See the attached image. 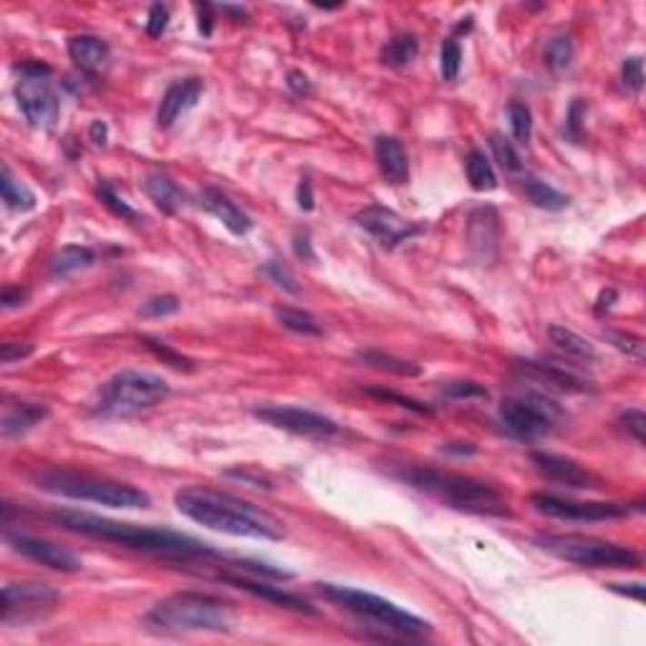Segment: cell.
Segmentation results:
<instances>
[{"label": "cell", "mask_w": 646, "mask_h": 646, "mask_svg": "<svg viewBox=\"0 0 646 646\" xmlns=\"http://www.w3.org/2000/svg\"><path fill=\"white\" fill-rule=\"evenodd\" d=\"M89 139L94 142V144H106V139H109V129H106V124L104 122H91L89 126Z\"/></svg>", "instance_id": "56"}, {"label": "cell", "mask_w": 646, "mask_h": 646, "mask_svg": "<svg viewBox=\"0 0 646 646\" xmlns=\"http://www.w3.org/2000/svg\"><path fill=\"white\" fill-rule=\"evenodd\" d=\"M273 316H275V321H278L283 329L293 331V333H303V336H321V333H323L321 323H318L316 318L311 316L308 311H303V308L275 306L273 308Z\"/></svg>", "instance_id": "32"}, {"label": "cell", "mask_w": 646, "mask_h": 646, "mask_svg": "<svg viewBox=\"0 0 646 646\" xmlns=\"http://www.w3.org/2000/svg\"><path fill=\"white\" fill-rule=\"evenodd\" d=\"M392 475L402 482H407L409 488L442 500L457 511L475 512V515H498V518L511 515L505 495L485 480L422 465H399Z\"/></svg>", "instance_id": "3"}, {"label": "cell", "mask_w": 646, "mask_h": 646, "mask_svg": "<svg viewBox=\"0 0 646 646\" xmlns=\"http://www.w3.org/2000/svg\"><path fill=\"white\" fill-rule=\"evenodd\" d=\"M96 194L102 197V203L112 210L114 215H119V217H124V220H132L134 223L136 217V213H134V207L132 204L126 203L124 197H119V194L114 193V187L109 184V182H102L99 187H96Z\"/></svg>", "instance_id": "43"}, {"label": "cell", "mask_w": 646, "mask_h": 646, "mask_svg": "<svg viewBox=\"0 0 646 646\" xmlns=\"http://www.w3.org/2000/svg\"><path fill=\"white\" fill-rule=\"evenodd\" d=\"M531 462H533L541 475L548 477L551 482H558V485H566V488L573 490H589L599 485V477L583 465H579L576 460H571V457H561V454L551 452H533L531 454Z\"/></svg>", "instance_id": "16"}, {"label": "cell", "mask_w": 646, "mask_h": 646, "mask_svg": "<svg viewBox=\"0 0 646 646\" xmlns=\"http://www.w3.org/2000/svg\"><path fill=\"white\" fill-rule=\"evenodd\" d=\"M573 56H576V48H573V41H571L568 35H556V38H551L543 51L545 66L551 68L553 74L566 71V68L573 64Z\"/></svg>", "instance_id": "34"}, {"label": "cell", "mask_w": 646, "mask_h": 646, "mask_svg": "<svg viewBox=\"0 0 646 646\" xmlns=\"http://www.w3.org/2000/svg\"><path fill=\"white\" fill-rule=\"evenodd\" d=\"M374 154L379 172L384 174L386 182L392 184H404L409 180V157L407 149L402 147L397 136H376Z\"/></svg>", "instance_id": "22"}, {"label": "cell", "mask_w": 646, "mask_h": 646, "mask_svg": "<svg viewBox=\"0 0 646 646\" xmlns=\"http://www.w3.org/2000/svg\"><path fill=\"white\" fill-rule=\"evenodd\" d=\"M586 116V104L581 102V99H576V102L571 104V109H568V136L571 139H581V129H583V124H581V119Z\"/></svg>", "instance_id": "49"}, {"label": "cell", "mask_w": 646, "mask_h": 646, "mask_svg": "<svg viewBox=\"0 0 646 646\" xmlns=\"http://www.w3.org/2000/svg\"><path fill=\"white\" fill-rule=\"evenodd\" d=\"M48 518L68 533L86 535V538H96L104 543L122 545V548H132V551H142V553H154V556L174 558V561L215 556V551L207 543H200L197 538H190V535L172 533V531L142 528L134 522L109 521V518L79 511H56Z\"/></svg>", "instance_id": "2"}, {"label": "cell", "mask_w": 646, "mask_h": 646, "mask_svg": "<svg viewBox=\"0 0 646 646\" xmlns=\"http://www.w3.org/2000/svg\"><path fill=\"white\" fill-rule=\"evenodd\" d=\"M457 444H460V447H452V444H444L442 450H444V452H457V454H472V452H475V447H472L470 442H457Z\"/></svg>", "instance_id": "58"}, {"label": "cell", "mask_w": 646, "mask_h": 646, "mask_svg": "<svg viewBox=\"0 0 646 646\" xmlns=\"http://www.w3.org/2000/svg\"><path fill=\"white\" fill-rule=\"evenodd\" d=\"M288 86H291V91L298 94V96L311 94V81H308L306 74H301V71H291V74H288Z\"/></svg>", "instance_id": "54"}, {"label": "cell", "mask_w": 646, "mask_h": 646, "mask_svg": "<svg viewBox=\"0 0 646 646\" xmlns=\"http://www.w3.org/2000/svg\"><path fill=\"white\" fill-rule=\"evenodd\" d=\"M490 149H492V154H495V159L500 162V167L505 172H521L522 170V162H521V154H518V149L512 147V142L508 139V136L502 134H490Z\"/></svg>", "instance_id": "35"}, {"label": "cell", "mask_w": 646, "mask_h": 646, "mask_svg": "<svg viewBox=\"0 0 646 646\" xmlns=\"http://www.w3.org/2000/svg\"><path fill=\"white\" fill-rule=\"evenodd\" d=\"M31 482L35 488L58 495V498L81 500V502H96L116 511H139L149 508V498L144 490L116 482L109 477L81 472L74 467H38L31 472Z\"/></svg>", "instance_id": "4"}, {"label": "cell", "mask_w": 646, "mask_h": 646, "mask_svg": "<svg viewBox=\"0 0 646 646\" xmlns=\"http://www.w3.org/2000/svg\"><path fill=\"white\" fill-rule=\"evenodd\" d=\"M31 353H34V346H31V343H21V341H8V343H3V346H0V362H3V363L21 362V359H25V356H31Z\"/></svg>", "instance_id": "48"}, {"label": "cell", "mask_w": 646, "mask_h": 646, "mask_svg": "<svg viewBox=\"0 0 646 646\" xmlns=\"http://www.w3.org/2000/svg\"><path fill=\"white\" fill-rule=\"evenodd\" d=\"M621 422H624V427L631 434H634V440L639 444H644L646 440V414L641 412V409H629L624 417H621Z\"/></svg>", "instance_id": "47"}, {"label": "cell", "mask_w": 646, "mask_h": 646, "mask_svg": "<svg viewBox=\"0 0 646 646\" xmlns=\"http://www.w3.org/2000/svg\"><path fill=\"white\" fill-rule=\"evenodd\" d=\"M609 589L621 596H631L634 601H644V583H609Z\"/></svg>", "instance_id": "53"}, {"label": "cell", "mask_w": 646, "mask_h": 646, "mask_svg": "<svg viewBox=\"0 0 646 646\" xmlns=\"http://www.w3.org/2000/svg\"><path fill=\"white\" fill-rule=\"evenodd\" d=\"M522 374L528 379H533L538 384L548 386V389H558V392H589L591 382H586L583 376H579L573 369L566 366H558V363H545V362H522L521 363Z\"/></svg>", "instance_id": "20"}, {"label": "cell", "mask_w": 646, "mask_h": 646, "mask_svg": "<svg viewBox=\"0 0 646 646\" xmlns=\"http://www.w3.org/2000/svg\"><path fill=\"white\" fill-rule=\"evenodd\" d=\"M548 336H551V343H553L566 359H573V362L581 363H591L599 359L596 346H593L591 341L583 339V336H579L576 331L566 329V326H556V323L548 326Z\"/></svg>", "instance_id": "24"}, {"label": "cell", "mask_w": 646, "mask_h": 646, "mask_svg": "<svg viewBox=\"0 0 646 646\" xmlns=\"http://www.w3.org/2000/svg\"><path fill=\"white\" fill-rule=\"evenodd\" d=\"M470 243L472 248L488 255V248H495L498 243V215L492 207H480L470 217Z\"/></svg>", "instance_id": "27"}, {"label": "cell", "mask_w": 646, "mask_h": 646, "mask_svg": "<svg viewBox=\"0 0 646 646\" xmlns=\"http://www.w3.org/2000/svg\"><path fill=\"white\" fill-rule=\"evenodd\" d=\"M203 91H204V84L203 79H197V76H190V79H180L174 81V84H170L167 91H164V96H162V102H159L157 124L162 126V129H167V126L174 124L182 114L190 112L194 104L200 102Z\"/></svg>", "instance_id": "18"}, {"label": "cell", "mask_w": 646, "mask_h": 646, "mask_svg": "<svg viewBox=\"0 0 646 646\" xmlns=\"http://www.w3.org/2000/svg\"><path fill=\"white\" fill-rule=\"evenodd\" d=\"M144 193L149 194V200L157 204L162 213L174 215L182 204V193L180 187L172 182V177H167L164 172H152L144 177Z\"/></svg>", "instance_id": "25"}, {"label": "cell", "mask_w": 646, "mask_h": 646, "mask_svg": "<svg viewBox=\"0 0 646 646\" xmlns=\"http://www.w3.org/2000/svg\"><path fill=\"white\" fill-rule=\"evenodd\" d=\"M366 394L379 399V402H386V404H397V407L409 409V412H414V414H424V417H430L432 414V409L427 407V404H422V402L407 397V394H397V392H392V389H366Z\"/></svg>", "instance_id": "40"}, {"label": "cell", "mask_w": 646, "mask_h": 646, "mask_svg": "<svg viewBox=\"0 0 646 646\" xmlns=\"http://www.w3.org/2000/svg\"><path fill=\"white\" fill-rule=\"evenodd\" d=\"M613 298H616V293H613V291H609V293L601 295V301H613ZM603 306L609 308V303H599V308H603Z\"/></svg>", "instance_id": "59"}, {"label": "cell", "mask_w": 646, "mask_h": 646, "mask_svg": "<svg viewBox=\"0 0 646 646\" xmlns=\"http://www.w3.org/2000/svg\"><path fill=\"white\" fill-rule=\"evenodd\" d=\"M61 599L58 589L41 581H21V583H5L3 586V601H0V624H25L38 616L48 613Z\"/></svg>", "instance_id": "11"}, {"label": "cell", "mask_w": 646, "mask_h": 646, "mask_svg": "<svg viewBox=\"0 0 646 646\" xmlns=\"http://www.w3.org/2000/svg\"><path fill=\"white\" fill-rule=\"evenodd\" d=\"M255 417L263 424H271L275 430L291 432L295 437H306V440H318V442H326L331 437L339 434V424L323 417L318 412L301 407H281V404H271V407L255 409Z\"/></svg>", "instance_id": "12"}, {"label": "cell", "mask_w": 646, "mask_h": 646, "mask_svg": "<svg viewBox=\"0 0 646 646\" xmlns=\"http://www.w3.org/2000/svg\"><path fill=\"white\" fill-rule=\"evenodd\" d=\"M204 11V15L200 11V34H204V35H210L213 34V18H210V5H200Z\"/></svg>", "instance_id": "57"}, {"label": "cell", "mask_w": 646, "mask_h": 646, "mask_svg": "<svg viewBox=\"0 0 646 646\" xmlns=\"http://www.w3.org/2000/svg\"><path fill=\"white\" fill-rule=\"evenodd\" d=\"M465 172L467 182L475 193H492L498 187V174L492 170L490 159L485 157V152L472 149L465 159Z\"/></svg>", "instance_id": "29"}, {"label": "cell", "mask_w": 646, "mask_h": 646, "mask_svg": "<svg viewBox=\"0 0 646 646\" xmlns=\"http://www.w3.org/2000/svg\"><path fill=\"white\" fill-rule=\"evenodd\" d=\"M356 356H359V362H363L366 366H372V369H379V372H389V374H397V376L422 374V369L414 362L399 359V356H394V353L379 352V349H362Z\"/></svg>", "instance_id": "30"}, {"label": "cell", "mask_w": 646, "mask_h": 646, "mask_svg": "<svg viewBox=\"0 0 646 646\" xmlns=\"http://www.w3.org/2000/svg\"><path fill=\"white\" fill-rule=\"evenodd\" d=\"M356 225L366 230L372 238L384 245V248H397L402 243H407L409 238L420 235L422 225L412 223L407 217H402L394 210H389L384 204H369L356 213Z\"/></svg>", "instance_id": "14"}, {"label": "cell", "mask_w": 646, "mask_h": 646, "mask_svg": "<svg viewBox=\"0 0 646 646\" xmlns=\"http://www.w3.org/2000/svg\"><path fill=\"white\" fill-rule=\"evenodd\" d=\"M180 311V301H177V295H152V298H147L144 303H142V308H139V316L144 318H162V316H172V313H177Z\"/></svg>", "instance_id": "42"}, {"label": "cell", "mask_w": 646, "mask_h": 646, "mask_svg": "<svg viewBox=\"0 0 646 646\" xmlns=\"http://www.w3.org/2000/svg\"><path fill=\"white\" fill-rule=\"evenodd\" d=\"M170 397V384L149 372H119L104 384L96 412L102 417L124 420L139 412H147Z\"/></svg>", "instance_id": "7"}, {"label": "cell", "mask_w": 646, "mask_h": 646, "mask_svg": "<svg viewBox=\"0 0 646 646\" xmlns=\"http://www.w3.org/2000/svg\"><path fill=\"white\" fill-rule=\"evenodd\" d=\"M533 508L556 521H576V522H599V521H619L629 515V508L621 502H583V500H571L553 495V492H535Z\"/></svg>", "instance_id": "13"}, {"label": "cell", "mask_w": 646, "mask_h": 646, "mask_svg": "<svg viewBox=\"0 0 646 646\" xmlns=\"http://www.w3.org/2000/svg\"><path fill=\"white\" fill-rule=\"evenodd\" d=\"M68 58L86 76H102L112 61V48L99 35L81 34L68 38Z\"/></svg>", "instance_id": "19"}, {"label": "cell", "mask_w": 646, "mask_h": 646, "mask_svg": "<svg viewBox=\"0 0 646 646\" xmlns=\"http://www.w3.org/2000/svg\"><path fill=\"white\" fill-rule=\"evenodd\" d=\"M316 591L326 601L336 603L341 609L356 613L359 619H369V621H374L376 626L389 629V631H397V634L404 636H417L424 634V631L430 629V624H427L424 619L409 613L407 609H402L397 603L386 601V599L376 596V593H369V591L341 586V583H316Z\"/></svg>", "instance_id": "6"}, {"label": "cell", "mask_w": 646, "mask_h": 646, "mask_svg": "<svg viewBox=\"0 0 646 646\" xmlns=\"http://www.w3.org/2000/svg\"><path fill=\"white\" fill-rule=\"evenodd\" d=\"M167 23H170V8L162 5V3H154L149 8L147 15V35L149 38H159V35L167 31Z\"/></svg>", "instance_id": "46"}, {"label": "cell", "mask_w": 646, "mask_h": 646, "mask_svg": "<svg viewBox=\"0 0 646 646\" xmlns=\"http://www.w3.org/2000/svg\"><path fill=\"white\" fill-rule=\"evenodd\" d=\"M147 621L162 631H227L233 626V609L210 593L180 591L154 603Z\"/></svg>", "instance_id": "5"}, {"label": "cell", "mask_w": 646, "mask_h": 646, "mask_svg": "<svg viewBox=\"0 0 646 646\" xmlns=\"http://www.w3.org/2000/svg\"><path fill=\"white\" fill-rule=\"evenodd\" d=\"M440 68H442L444 81H454L462 68V48L454 38H447L440 51Z\"/></svg>", "instance_id": "41"}, {"label": "cell", "mask_w": 646, "mask_h": 646, "mask_svg": "<svg viewBox=\"0 0 646 646\" xmlns=\"http://www.w3.org/2000/svg\"><path fill=\"white\" fill-rule=\"evenodd\" d=\"M606 339L611 341L613 346L621 353H626L634 362H644L646 343L644 339H639L634 333H624V331H606Z\"/></svg>", "instance_id": "39"}, {"label": "cell", "mask_w": 646, "mask_h": 646, "mask_svg": "<svg viewBox=\"0 0 646 646\" xmlns=\"http://www.w3.org/2000/svg\"><path fill=\"white\" fill-rule=\"evenodd\" d=\"M293 253H295V258H301V261H308V263L316 261V253H313V243H311V235H308V233H295V235H293Z\"/></svg>", "instance_id": "50"}, {"label": "cell", "mask_w": 646, "mask_h": 646, "mask_svg": "<svg viewBox=\"0 0 646 646\" xmlns=\"http://www.w3.org/2000/svg\"><path fill=\"white\" fill-rule=\"evenodd\" d=\"M535 545L545 553L566 563L583 568H639L641 556L626 545L609 543L601 538L581 533H545L535 538Z\"/></svg>", "instance_id": "8"}, {"label": "cell", "mask_w": 646, "mask_h": 646, "mask_svg": "<svg viewBox=\"0 0 646 646\" xmlns=\"http://www.w3.org/2000/svg\"><path fill=\"white\" fill-rule=\"evenodd\" d=\"M142 343H144V346H147L149 352L154 353L157 359H162V363H170L172 369H180V372H193L194 369L193 359H187V356H182L180 352L170 349L164 341H154V339H149V336H142Z\"/></svg>", "instance_id": "37"}, {"label": "cell", "mask_w": 646, "mask_h": 646, "mask_svg": "<svg viewBox=\"0 0 646 646\" xmlns=\"http://www.w3.org/2000/svg\"><path fill=\"white\" fill-rule=\"evenodd\" d=\"M200 204L210 215L215 217L217 223H223V227H227L238 238L248 235L250 227H253V220L225 193H220L215 187H204L203 193H200Z\"/></svg>", "instance_id": "21"}, {"label": "cell", "mask_w": 646, "mask_h": 646, "mask_svg": "<svg viewBox=\"0 0 646 646\" xmlns=\"http://www.w3.org/2000/svg\"><path fill=\"white\" fill-rule=\"evenodd\" d=\"M500 422L505 430L521 437V440H538L556 427L561 420V407L545 394H522V397H508L498 407Z\"/></svg>", "instance_id": "10"}, {"label": "cell", "mask_w": 646, "mask_h": 646, "mask_svg": "<svg viewBox=\"0 0 646 646\" xmlns=\"http://www.w3.org/2000/svg\"><path fill=\"white\" fill-rule=\"evenodd\" d=\"M227 475L240 477V480H245V482H250V485H255V488H271V482H268L265 477H263V475H250L248 470H230Z\"/></svg>", "instance_id": "55"}, {"label": "cell", "mask_w": 646, "mask_h": 646, "mask_svg": "<svg viewBox=\"0 0 646 646\" xmlns=\"http://www.w3.org/2000/svg\"><path fill=\"white\" fill-rule=\"evenodd\" d=\"M48 417V407L38 404V402H18L13 407L5 409L3 422H0V432L3 437H21L28 430H34L35 424Z\"/></svg>", "instance_id": "23"}, {"label": "cell", "mask_w": 646, "mask_h": 646, "mask_svg": "<svg viewBox=\"0 0 646 646\" xmlns=\"http://www.w3.org/2000/svg\"><path fill=\"white\" fill-rule=\"evenodd\" d=\"M0 194H3V203L8 204L15 213H28L35 207V194L13 177L11 167L5 164L0 172Z\"/></svg>", "instance_id": "31"}, {"label": "cell", "mask_w": 646, "mask_h": 646, "mask_svg": "<svg viewBox=\"0 0 646 646\" xmlns=\"http://www.w3.org/2000/svg\"><path fill=\"white\" fill-rule=\"evenodd\" d=\"M174 505L184 518L217 533L255 538V541H283L285 538V525L281 518L223 490L190 485V488L177 490Z\"/></svg>", "instance_id": "1"}, {"label": "cell", "mask_w": 646, "mask_h": 646, "mask_svg": "<svg viewBox=\"0 0 646 646\" xmlns=\"http://www.w3.org/2000/svg\"><path fill=\"white\" fill-rule=\"evenodd\" d=\"M417 54H420V44H417L414 35H394V38L382 48V64L392 68H404L417 58Z\"/></svg>", "instance_id": "33"}, {"label": "cell", "mask_w": 646, "mask_h": 646, "mask_svg": "<svg viewBox=\"0 0 646 646\" xmlns=\"http://www.w3.org/2000/svg\"><path fill=\"white\" fill-rule=\"evenodd\" d=\"M508 116H511V129L512 136L521 142V144H528L531 142V134H533V114L531 109L521 102H512L508 106Z\"/></svg>", "instance_id": "36"}, {"label": "cell", "mask_w": 646, "mask_h": 646, "mask_svg": "<svg viewBox=\"0 0 646 646\" xmlns=\"http://www.w3.org/2000/svg\"><path fill=\"white\" fill-rule=\"evenodd\" d=\"M28 293L23 288H15V285H5L3 288V308H15L25 303Z\"/></svg>", "instance_id": "52"}, {"label": "cell", "mask_w": 646, "mask_h": 646, "mask_svg": "<svg viewBox=\"0 0 646 646\" xmlns=\"http://www.w3.org/2000/svg\"><path fill=\"white\" fill-rule=\"evenodd\" d=\"M521 187H522V193H525V197H528V200H531L535 207L548 210V213L566 210L568 203H571L566 194L558 193L553 184H548V182L541 180V177H535V174H522Z\"/></svg>", "instance_id": "26"}, {"label": "cell", "mask_w": 646, "mask_h": 646, "mask_svg": "<svg viewBox=\"0 0 646 646\" xmlns=\"http://www.w3.org/2000/svg\"><path fill=\"white\" fill-rule=\"evenodd\" d=\"M15 71H18L15 99L25 122L35 129H51L61 114L58 94L51 84V68L41 61H23Z\"/></svg>", "instance_id": "9"}, {"label": "cell", "mask_w": 646, "mask_h": 646, "mask_svg": "<svg viewBox=\"0 0 646 646\" xmlns=\"http://www.w3.org/2000/svg\"><path fill=\"white\" fill-rule=\"evenodd\" d=\"M94 258H96V255H94V250L91 248H84V245H66V248H61L56 255H54V261H51V275H54V278H68V275H74V273L89 268Z\"/></svg>", "instance_id": "28"}, {"label": "cell", "mask_w": 646, "mask_h": 646, "mask_svg": "<svg viewBox=\"0 0 646 646\" xmlns=\"http://www.w3.org/2000/svg\"><path fill=\"white\" fill-rule=\"evenodd\" d=\"M295 200H298V207L301 210H313V204H316V197H313V187H311V180L308 177H303V180L298 182V190H295Z\"/></svg>", "instance_id": "51"}, {"label": "cell", "mask_w": 646, "mask_h": 646, "mask_svg": "<svg viewBox=\"0 0 646 646\" xmlns=\"http://www.w3.org/2000/svg\"><path fill=\"white\" fill-rule=\"evenodd\" d=\"M621 79H624V86L629 91L639 94L641 86H644V61L641 56H629L621 66Z\"/></svg>", "instance_id": "45"}, {"label": "cell", "mask_w": 646, "mask_h": 646, "mask_svg": "<svg viewBox=\"0 0 646 646\" xmlns=\"http://www.w3.org/2000/svg\"><path fill=\"white\" fill-rule=\"evenodd\" d=\"M263 273H265L278 288H283V291H288V293H298V291H301L298 283H295V275L285 268L283 263L268 261L265 263V268H263Z\"/></svg>", "instance_id": "44"}, {"label": "cell", "mask_w": 646, "mask_h": 646, "mask_svg": "<svg viewBox=\"0 0 646 646\" xmlns=\"http://www.w3.org/2000/svg\"><path fill=\"white\" fill-rule=\"evenodd\" d=\"M220 579L225 581V583H230V586H235V589L248 591L250 596H255V599L275 603V606H281V609H291V611H301V613H313V606H311L306 599L295 596V593H291V591H283L281 586H273V583H268L265 579L261 581V576L250 579L248 573H223Z\"/></svg>", "instance_id": "17"}, {"label": "cell", "mask_w": 646, "mask_h": 646, "mask_svg": "<svg viewBox=\"0 0 646 646\" xmlns=\"http://www.w3.org/2000/svg\"><path fill=\"white\" fill-rule=\"evenodd\" d=\"M440 394L444 399H454V402H462V399H488L490 392L482 384L477 382H470V379H457V382H447V384L440 389Z\"/></svg>", "instance_id": "38"}, {"label": "cell", "mask_w": 646, "mask_h": 646, "mask_svg": "<svg viewBox=\"0 0 646 646\" xmlns=\"http://www.w3.org/2000/svg\"><path fill=\"white\" fill-rule=\"evenodd\" d=\"M5 543L11 545V551H15L18 556L28 558L34 563L51 568V571H61V573H79L84 563L81 558L68 551L64 545L54 543V541H45L38 535L28 533H5Z\"/></svg>", "instance_id": "15"}]
</instances>
